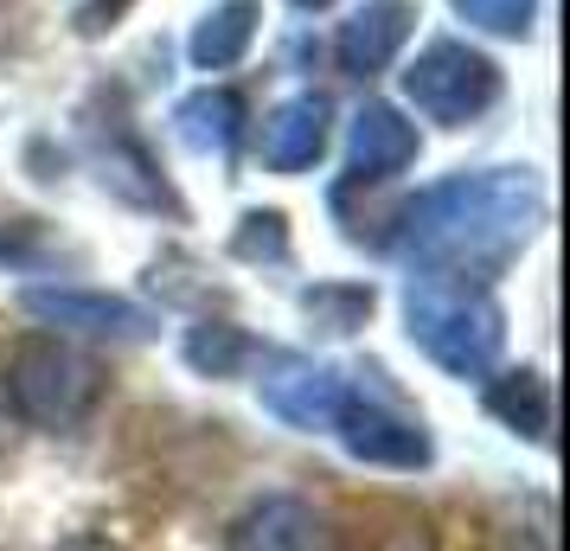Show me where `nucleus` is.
I'll return each instance as SVG.
<instances>
[{
	"mask_svg": "<svg viewBox=\"0 0 570 551\" xmlns=\"http://www.w3.org/2000/svg\"><path fill=\"white\" fill-rule=\"evenodd\" d=\"M346 155H353V174H360V180H391V174H404L416 160V129L391 104H365L360 116H353Z\"/></svg>",
	"mask_w": 570,
	"mask_h": 551,
	"instance_id": "9b49d317",
	"label": "nucleus"
},
{
	"mask_svg": "<svg viewBox=\"0 0 570 551\" xmlns=\"http://www.w3.org/2000/svg\"><path fill=\"white\" fill-rule=\"evenodd\" d=\"M27 315L78 334H141L148 315L122 295H90V289H27Z\"/></svg>",
	"mask_w": 570,
	"mask_h": 551,
	"instance_id": "9d476101",
	"label": "nucleus"
},
{
	"mask_svg": "<svg viewBox=\"0 0 570 551\" xmlns=\"http://www.w3.org/2000/svg\"><path fill=\"white\" fill-rule=\"evenodd\" d=\"M404 97H411L430 122H468V116H481V109L500 97V71H493L488 52H474L462 39H436V46H423L416 65L404 71Z\"/></svg>",
	"mask_w": 570,
	"mask_h": 551,
	"instance_id": "20e7f679",
	"label": "nucleus"
},
{
	"mask_svg": "<svg viewBox=\"0 0 570 551\" xmlns=\"http://www.w3.org/2000/svg\"><path fill=\"white\" fill-rule=\"evenodd\" d=\"M13 257H27V237L13 232V225H0V263H13Z\"/></svg>",
	"mask_w": 570,
	"mask_h": 551,
	"instance_id": "f3484780",
	"label": "nucleus"
},
{
	"mask_svg": "<svg viewBox=\"0 0 570 551\" xmlns=\"http://www.w3.org/2000/svg\"><path fill=\"white\" fill-rule=\"evenodd\" d=\"M250 39H257V0H225V7H212L206 20L193 27V65L199 71H225L237 58L250 52Z\"/></svg>",
	"mask_w": 570,
	"mask_h": 551,
	"instance_id": "f8f14e48",
	"label": "nucleus"
},
{
	"mask_svg": "<svg viewBox=\"0 0 570 551\" xmlns=\"http://www.w3.org/2000/svg\"><path fill=\"white\" fill-rule=\"evenodd\" d=\"M104 392V372L90 353L65 341H27L7 366V397L13 411L39 430H71V423L90 417V404Z\"/></svg>",
	"mask_w": 570,
	"mask_h": 551,
	"instance_id": "7ed1b4c3",
	"label": "nucleus"
},
{
	"mask_svg": "<svg viewBox=\"0 0 570 551\" xmlns=\"http://www.w3.org/2000/svg\"><path fill=\"white\" fill-rule=\"evenodd\" d=\"M411 27H416L411 0H365L334 39L340 71H346V78H379L391 58H397V46L411 39Z\"/></svg>",
	"mask_w": 570,
	"mask_h": 551,
	"instance_id": "0eeeda50",
	"label": "nucleus"
},
{
	"mask_svg": "<svg viewBox=\"0 0 570 551\" xmlns=\"http://www.w3.org/2000/svg\"><path fill=\"white\" fill-rule=\"evenodd\" d=\"M237 122H244V104L232 90H193L180 109H174V129L193 155H225L237 141Z\"/></svg>",
	"mask_w": 570,
	"mask_h": 551,
	"instance_id": "ddd939ff",
	"label": "nucleus"
},
{
	"mask_svg": "<svg viewBox=\"0 0 570 551\" xmlns=\"http://www.w3.org/2000/svg\"><path fill=\"white\" fill-rule=\"evenodd\" d=\"M186 360L199 372H232L244 360V341H237L232 327H199L193 341H186Z\"/></svg>",
	"mask_w": 570,
	"mask_h": 551,
	"instance_id": "dca6fc26",
	"label": "nucleus"
},
{
	"mask_svg": "<svg viewBox=\"0 0 570 551\" xmlns=\"http://www.w3.org/2000/svg\"><path fill=\"white\" fill-rule=\"evenodd\" d=\"M488 411L507 423L513 436L544 443V430H551V385H544L539 372H507V378L488 385Z\"/></svg>",
	"mask_w": 570,
	"mask_h": 551,
	"instance_id": "4468645a",
	"label": "nucleus"
},
{
	"mask_svg": "<svg viewBox=\"0 0 570 551\" xmlns=\"http://www.w3.org/2000/svg\"><path fill=\"white\" fill-rule=\"evenodd\" d=\"M225 551H340L334 525L295 494H263L225 532Z\"/></svg>",
	"mask_w": 570,
	"mask_h": 551,
	"instance_id": "39448f33",
	"label": "nucleus"
},
{
	"mask_svg": "<svg viewBox=\"0 0 570 551\" xmlns=\"http://www.w3.org/2000/svg\"><path fill=\"white\" fill-rule=\"evenodd\" d=\"M295 7H302V13H314V7H334V0H295Z\"/></svg>",
	"mask_w": 570,
	"mask_h": 551,
	"instance_id": "a211bd4d",
	"label": "nucleus"
},
{
	"mask_svg": "<svg viewBox=\"0 0 570 551\" xmlns=\"http://www.w3.org/2000/svg\"><path fill=\"white\" fill-rule=\"evenodd\" d=\"M334 436L360 462H379V469H423L430 462V436L416 430L411 417H397V411H385V404H372V397H340L334 411Z\"/></svg>",
	"mask_w": 570,
	"mask_h": 551,
	"instance_id": "423d86ee",
	"label": "nucleus"
},
{
	"mask_svg": "<svg viewBox=\"0 0 570 551\" xmlns=\"http://www.w3.org/2000/svg\"><path fill=\"white\" fill-rule=\"evenodd\" d=\"M340 397H346L340 372L314 366V360H276L263 372V404L283 423H295V430H334Z\"/></svg>",
	"mask_w": 570,
	"mask_h": 551,
	"instance_id": "6e6552de",
	"label": "nucleus"
},
{
	"mask_svg": "<svg viewBox=\"0 0 570 551\" xmlns=\"http://www.w3.org/2000/svg\"><path fill=\"white\" fill-rule=\"evenodd\" d=\"M532 7L539 0H455V13H462L468 27L500 32V39H519V32L532 27Z\"/></svg>",
	"mask_w": 570,
	"mask_h": 551,
	"instance_id": "2eb2a0df",
	"label": "nucleus"
},
{
	"mask_svg": "<svg viewBox=\"0 0 570 551\" xmlns=\"http://www.w3.org/2000/svg\"><path fill=\"white\" fill-rule=\"evenodd\" d=\"M321 148H327V97L302 90V97L269 109V122H263V167L269 174H308Z\"/></svg>",
	"mask_w": 570,
	"mask_h": 551,
	"instance_id": "1a4fd4ad",
	"label": "nucleus"
},
{
	"mask_svg": "<svg viewBox=\"0 0 570 551\" xmlns=\"http://www.w3.org/2000/svg\"><path fill=\"white\" fill-rule=\"evenodd\" d=\"M539 218H544V193L532 174H519V167L455 174V180L411 199L404 244H411V257L423 269L481 283L488 269H500L525 237L539 232Z\"/></svg>",
	"mask_w": 570,
	"mask_h": 551,
	"instance_id": "f257e3e1",
	"label": "nucleus"
},
{
	"mask_svg": "<svg viewBox=\"0 0 570 551\" xmlns=\"http://www.w3.org/2000/svg\"><path fill=\"white\" fill-rule=\"evenodd\" d=\"M404 321H411V341L455 378H488L500 346H507V315L481 283L468 276H436L423 269L404 289Z\"/></svg>",
	"mask_w": 570,
	"mask_h": 551,
	"instance_id": "f03ea898",
	"label": "nucleus"
}]
</instances>
